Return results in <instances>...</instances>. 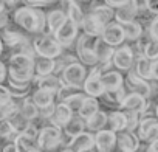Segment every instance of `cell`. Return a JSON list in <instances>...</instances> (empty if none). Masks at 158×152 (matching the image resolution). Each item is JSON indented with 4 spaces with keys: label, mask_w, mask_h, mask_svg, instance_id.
Instances as JSON below:
<instances>
[{
    "label": "cell",
    "mask_w": 158,
    "mask_h": 152,
    "mask_svg": "<svg viewBox=\"0 0 158 152\" xmlns=\"http://www.w3.org/2000/svg\"><path fill=\"white\" fill-rule=\"evenodd\" d=\"M13 22L33 37L47 33V13L44 10L22 5L13 13Z\"/></svg>",
    "instance_id": "1"
},
{
    "label": "cell",
    "mask_w": 158,
    "mask_h": 152,
    "mask_svg": "<svg viewBox=\"0 0 158 152\" xmlns=\"http://www.w3.org/2000/svg\"><path fill=\"white\" fill-rule=\"evenodd\" d=\"M8 81L14 84H31L34 79V56L11 54L8 59Z\"/></svg>",
    "instance_id": "2"
},
{
    "label": "cell",
    "mask_w": 158,
    "mask_h": 152,
    "mask_svg": "<svg viewBox=\"0 0 158 152\" xmlns=\"http://www.w3.org/2000/svg\"><path fill=\"white\" fill-rule=\"evenodd\" d=\"M37 146L42 152H59L62 146V129L48 123L44 126L37 137Z\"/></svg>",
    "instance_id": "3"
},
{
    "label": "cell",
    "mask_w": 158,
    "mask_h": 152,
    "mask_svg": "<svg viewBox=\"0 0 158 152\" xmlns=\"http://www.w3.org/2000/svg\"><path fill=\"white\" fill-rule=\"evenodd\" d=\"M33 48H34V51H36L37 56L48 57V59H57L64 53V48L50 34L34 36L33 37Z\"/></svg>",
    "instance_id": "4"
},
{
    "label": "cell",
    "mask_w": 158,
    "mask_h": 152,
    "mask_svg": "<svg viewBox=\"0 0 158 152\" xmlns=\"http://www.w3.org/2000/svg\"><path fill=\"white\" fill-rule=\"evenodd\" d=\"M87 74H89V68L85 65H82L81 62H74L71 65H68L64 73L60 74V79L64 81L65 86L76 89V90H82L84 82L87 79Z\"/></svg>",
    "instance_id": "5"
},
{
    "label": "cell",
    "mask_w": 158,
    "mask_h": 152,
    "mask_svg": "<svg viewBox=\"0 0 158 152\" xmlns=\"http://www.w3.org/2000/svg\"><path fill=\"white\" fill-rule=\"evenodd\" d=\"M101 76H102V70L99 68V64L89 70L87 79L82 87V92L85 93V96L96 98V99H101L104 96L106 90H104V84L101 81Z\"/></svg>",
    "instance_id": "6"
},
{
    "label": "cell",
    "mask_w": 158,
    "mask_h": 152,
    "mask_svg": "<svg viewBox=\"0 0 158 152\" xmlns=\"http://www.w3.org/2000/svg\"><path fill=\"white\" fill-rule=\"evenodd\" d=\"M79 31H81V28L67 19V22L53 34V37L64 50H70L71 47H74V44L79 37Z\"/></svg>",
    "instance_id": "7"
},
{
    "label": "cell",
    "mask_w": 158,
    "mask_h": 152,
    "mask_svg": "<svg viewBox=\"0 0 158 152\" xmlns=\"http://www.w3.org/2000/svg\"><path fill=\"white\" fill-rule=\"evenodd\" d=\"M119 109L124 112H133V113H139V115H155L153 112H150L147 99L144 96H141L138 93H132V92H129L127 96L123 99Z\"/></svg>",
    "instance_id": "8"
},
{
    "label": "cell",
    "mask_w": 158,
    "mask_h": 152,
    "mask_svg": "<svg viewBox=\"0 0 158 152\" xmlns=\"http://www.w3.org/2000/svg\"><path fill=\"white\" fill-rule=\"evenodd\" d=\"M113 68L121 71V73H127L133 68L135 65V56L130 50V45L129 44H124L121 47H118L115 50V54H113Z\"/></svg>",
    "instance_id": "9"
},
{
    "label": "cell",
    "mask_w": 158,
    "mask_h": 152,
    "mask_svg": "<svg viewBox=\"0 0 158 152\" xmlns=\"http://www.w3.org/2000/svg\"><path fill=\"white\" fill-rule=\"evenodd\" d=\"M17 27V25H16ZM2 42L3 45H6L10 50H14L20 45H25V44H30L33 42V37H30V34H27L25 31H22L19 27L17 28H13V27H8L5 30H2Z\"/></svg>",
    "instance_id": "10"
},
{
    "label": "cell",
    "mask_w": 158,
    "mask_h": 152,
    "mask_svg": "<svg viewBox=\"0 0 158 152\" xmlns=\"http://www.w3.org/2000/svg\"><path fill=\"white\" fill-rule=\"evenodd\" d=\"M124 86L127 87L129 92H132V93H138V95L144 96L146 99L150 96V82L141 79L133 70L127 71V74L124 76Z\"/></svg>",
    "instance_id": "11"
},
{
    "label": "cell",
    "mask_w": 158,
    "mask_h": 152,
    "mask_svg": "<svg viewBox=\"0 0 158 152\" xmlns=\"http://www.w3.org/2000/svg\"><path fill=\"white\" fill-rule=\"evenodd\" d=\"M141 141L135 132L123 130L116 133V152H138Z\"/></svg>",
    "instance_id": "12"
},
{
    "label": "cell",
    "mask_w": 158,
    "mask_h": 152,
    "mask_svg": "<svg viewBox=\"0 0 158 152\" xmlns=\"http://www.w3.org/2000/svg\"><path fill=\"white\" fill-rule=\"evenodd\" d=\"M95 149L96 152H116V132L110 129H102L96 132Z\"/></svg>",
    "instance_id": "13"
},
{
    "label": "cell",
    "mask_w": 158,
    "mask_h": 152,
    "mask_svg": "<svg viewBox=\"0 0 158 152\" xmlns=\"http://www.w3.org/2000/svg\"><path fill=\"white\" fill-rule=\"evenodd\" d=\"M101 39H102L106 44H109L110 47H113V48H118V47L124 45L126 36H124L123 25H119V23H116V22L109 23V25L104 28V31H102V34H101Z\"/></svg>",
    "instance_id": "14"
},
{
    "label": "cell",
    "mask_w": 158,
    "mask_h": 152,
    "mask_svg": "<svg viewBox=\"0 0 158 152\" xmlns=\"http://www.w3.org/2000/svg\"><path fill=\"white\" fill-rule=\"evenodd\" d=\"M138 16H139L138 2L136 0H129L121 10L115 11V22L119 23V25H126V23L138 20Z\"/></svg>",
    "instance_id": "15"
},
{
    "label": "cell",
    "mask_w": 158,
    "mask_h": 152,
    "mask_svg": "<svg viewBox=\"0 0 158 152\" xmlns=\"http://www.w3.org/2000/svg\"><path fill=\"white\" fill-rule=\"evenodd\" d=\"M33 86L34 89H40V90H47L51 92L54 95H57L62 89H64V81L56 74H48L44 76V78H34L33 79Z\"/></svg>",
    "instance_id": "16"
},
{
    "label": "cell",
    "mask_w": 158,
    "mask_h": 152,
    "mask_svg": "<svg viewBox=\"0 0 158 152\" xmlns=\"http://www.w3.org/2000/svg\"><path fill=\"white\" fill-rule=\"evenodd\" d=\"M101 81H102V84H104L106 93H115V92H118V90L124 86V74H123L121 71L112 68V70L102 73Z\"/></svg>",
    "instance_id": "17"
},
{
    "label": "cell",
    "mask_w": 158,
    "mask_h": 152,
    "mask_svg": "<svg viewBox=\"0 0 158 152\" xmlns=\"http://www.w3.org/2000/svg\"><path fill=\"white\" fill-rule=\"evenodd\" d=\"M65 22H67V14L64 13V10H60V8L50 10L47 13V33L45 34L53 36Z\"/></svg>",
    "instance_id": "18"
},
{
    "label": "cell",
    "mask_w": 158,
    "mask_h": 152,
    "mask_svg": "<svg viewBox=\"0 0 158 152\" xmlns=\"http://www.w3.org/2000/svg\"><path fill=\"white\" fill-rule=\"evenodd\" d=\"M73 152H84V150H92L95 149V133L90 132H82L81 135H77L71 140L68 146Z\"/></svg>",
    "instance_id": "19"
},
{
    "label": "cell",
    "mask_w": 158,
    "mask_h": 152,
    "mask_svg": "<svg viewBox=\"0 0 158 152\" xmlns=\"http://www.w3.org/2000/svg\"><path fill=\"white\" fill-rule=\"evenodd\" d=\"M16 103H17V110L20 112V115L25 120H28L30 123H33V121H36L39 118V109L33 103L31 95L27 96V98H23V99H16Z\"/></svg>",
    "instance_id": "20"
},
{
    "label": "cell",
    "mask_w": 158,
    "mask_h": 152,
    "mask_svg": "<svg viewBox=\"0 0 158 152\" xmlns=\"http://www.w3.org/2000/svg\"><path fill=\"white\" fill-rule=\"evenodd\" d=\"M73 112L70 110V107L65 103H56V109H54V115L51 116V124L64 129V126L73 118Z\"/></svg>",
    "instance_id": "21"
},
{
    "label": "cell",
    "mask_w": 158,
    "mask_h": 152,
    "mask_svg": "<svg viewBox=\"0 0 158 152\" xmlns=\"http://www.w3.org/2000/svg\"><path fill=\"white\" fill-rule=\"evenodd\" d=\"M107 129L113 130V132H123L127 129V116L126 112L121 109H113L112 112H109V123H107Z\"/></svg>",
    "instance_id": "22"
},
{
    "label": "cell",
    "mask_w": 158,
    "mask_h": 152,
    "mask_svg": "<svg viewBox=\"0 0 158 152\" xmlns=\"http://www.w3.org/2000/svg\"><path fill=\"white\" fill-rule=\"evenodd\" d=\"M107 123H109V113L106 110H99L85 121V130L90 133H96L102 129H107Z\"/></svg>",
    "instance_id": "23"
},
{
    "label": "cell",
    "mask_w": 158,
    "mask_h": 152,
    "mask_svg": "<svg viewBox=\"0 0 158 152\" xmlns=\"http://www.w3.org/2000/svg\"><path fill=\"white\" fill-rule=\"evenodd\" d=\"M60 10H64V13L67 14V19L71 20L74 25H77L79 28H81L82 22H84V17L85 14L82 13V10L77 6L76 2H60Z\"/></svg>",
    "instance_id": "24"
},
{
    "label": "cell",
    "mask_w": 158,
    "mask_h": 152,
    "mask_svg": "<svg viewBox=\"0 0 158 152\" xmlns=\"http://www.w3.org/2000/svg\"><path fill=\"white\" fill-rule=\"evenodd\" d=\"M54 73V59L34 56V78H44V76Z\"/></svg>",
    "instance_id": "25"
},
{
    "label": "cell",
    "mask_w": 158,
    "mask_h": 152,
    "mask_svg": "<svg viewBox=\"0 0 158 152\" xmlns=\"http://www.w3.org/2000/svg\"><path fill=\"white\" fill-rule=\"evenodd\" d=\"M81 30H82L84 34H87L90 37H101V34L104 31V27L99 23V20L93 14H87L84 17V22L81 25Z\"/></svg>",
    "instance_id": "26"
},
{
    "label": "cell",
    "mask_w": 158,
    "mask_h": 152,
    "mask_svg": "<svg viewBox=\"0 0 158 152\" xmlns=\"http://www.w3.org/2000/svg\"><path fill=\"white\" fill-rule=\"evenodd\" d=\"M62 132H64L67 137L74 138V137H77V135H81L82 132H85V121L79 116L77 113H74L73 118L64 126Z\"/></svg>",
    "instance_id": "27"
},
{
    "label": "cell",
    "mask_w": 158,
    "mask_h": 152,
    "mask_svg": "<svg viewBox=\"0 0 158 152\" xmlns=\"http://www.w3.org/2000/svg\"><path fill=\"white\" fill-rule=\"evenodd\" d=\"M31 99L33 103L37 106V109H45L51 104H56V95L47 90H40V89H34L31 93Z\"/></svg>",
    "instance_id": "28"
},
{
    "label": "cell",
    "mask_w": 158,
    "mask_h": 152,
    "mask_svg": "<svg viewBox=\"0 0 158 152\" xmlns=\"http://www.w3.org/2000/svg\"><path fill=\"white\" fill-rule=\"evenodd\" d=\"M92 14L99 20V23L106 28L109 23L115 22V10H112L109 5H106L104 2L102 3H98V6L92 11Z\"/></svg>",
    "instance_id": "29"
},
{
    "label": "cell",
    "mask_w": 158,
    "mask_h": 152,
    "mask_svg": "<svg viewBox=\"0 0 158 152\" xmlns=\"http://www.w3.org/2000/svg\"><path fill=\"white\" fill-rule=\"evenodd\" d=\"M99 110H101V103H99V99L85 96V99H84L81 109H79L77 115L81 116L84 121H87L89 118H92V116H93L96 112H99Z\"/></svg>",
    "instance_id": "30"
},
{
    "label": "cell",
    "mask_w": 158,
    "mask_h": 152,
    "mask_svg": "<svg viewBox=\"0 0 158 152\" xmlns=\"http://www.w3.org/2000/svg\"><path fill=\"white\" fill-rule=\"evenodd\" d=\"M141 79L144 81H152V61H149L147 57H138L135 59V65L132 68Z\"/></svg>",
    "instance_id": "31"
},
{
    "label": "cell",
    "mask_w": 158,
    "mask_h": 152,
    "mask_svg": "<svg viewBox=\"0 0 158 152\" xmlns=\"http://www.w3.org/2000/svg\"><path fill=\"white\" fill-rule=\"evenodd\" d=\"M123 30H124L126 40H127L129 44H132V42H135V40L141 39V36L144 34V27H143L138 20L123 25Z\"/></svg>",
    "instance_id": "32"
},
{
    "label": "cell",
    "mask_w": 158,
    "mask_h": 152,
    "mask_svg": "<svg viewBox=\"0 0 158 152\" xmlns=\"http://www.w3.org/2000/svg\"><path fill=\"white\" fill-rule=\"evenodd\" d=\"M10 123L13 124V127H14V130H16V133H17V135L23 133V132L28 129V126L31 124L28 120H25V118L20 115V112H19V110H16V112L10 116Z\"/></svg>",
    "instance_id": "33"
},
{
    "label": "cell",
    "mask_w": 158,
    "mask_h": 152,
    "mask_svg": "<svg viewBox=\"0 0 158 152\" xmlns=\"http://www.w3.org/2000/svg\"><path fill=\"white\" fill-rule=\"evenodd\" d=\"M14 143L19 146L20 152H30V150H34V149H39L37 146V140H33V138H28L27 135L20 133L16 137Z\"/></svg>",
    "instance_id": "34"
},
{
    "label": "cell",
    "mask_w": 158,
    "mask_h": 152,
    "mask_svg": "<svg viewBox=\"0 0 158 152\" xmlns=\"http://www.w3.org/2000/svg\"><path fill=\"white\" fill-rule=\"evenodd\" d=\"M84 99H85V93H84L82 90H79V92L73 93L71 96H68L64 103L70 107V110H71L73 113H77L79 109H81V106H82V103H84Z\"/></svg>",
    "instance_id": "35"
},
{
    "label": "cell",
    "mask_w": 158,
    "mask_h": 152,
    "mask_svg": "<svg viewBox=\"0 0 158 152\" xmlns=\"http://www.w3.org/2000/svg\"><path fill=\"white\" fill-rule=\"evenodd\" d=\"M17 137L13 124L10 123V120H5V121H0V140L3 141H14Z\"/></svg>",
    "instance_id": "36"
},
{
    "label": "cell",
    "mask_w": 158,
    "mask_h": 152,
    "mask_svg": "<svg viewBox=\"0 0 158 152\" xmlns=\"http://www.w3.org/2000/svg\"><path fill=\"white\" fill-rule=\"evenodd\" d=\"M17 110V103L16 99L10 101V103H5V104H0V121H5V120H10V116Z\"/></svg>",
    "instance_id": "37"
},
{
    "label": "cell",
    "mask_w": 158,
    "mask_h": 152,
    "mask_svg": "<svg viewBox=\"0 0 158 152\" xmlns=\"http://www.w3.org/2000/svg\"><path fill=\"white\" fill-rule=\"evenodd\" d=\"M144 57H147L149 61H156L158 59V42L155 40H149L144 47Z\"/></svg>",
    "instance_id": "38"
},
{
    "label": "cell",
    "mask_w": 158,
    "mask_h": 152,
    "mask_svg": "<svg viewBox=\"0 0 158 152\" xmlns=\"http://www.w3.org/2000/svg\"><path fill=\"white\" fill-rule=\"evenodd\" d=\"M126 116H127V129H126V130H129V132H136L143 115L133 113V112H126Z\"/></svg>",
    "instance_id": "39"
},
{
    "label": "cell",
    "mask_w": 158,
    "mask_h": 152,
    "mask_svg": "<svg viewBox=\"0 0 158 152\" xmlns=\"http://www.w3.org/2000/svg\"><path fill=\"white\" fill-rule=\"evenodd\" d=\"M11 19H13V14L10 13V10H6V6L3 3V6L0 8V30L8 28L11 23Z\"/></svg>",
    "instance_id": "40"
},
{
    "label": "cell",
    "mask_w": 158,
    "mask_h": 152,
    "mask_svg": "<svg viewBox=\"0 0 158 152\" xmlns=\"http://www.w3.org/2000/svg\"><path fill=\"white\" fill-rule=\"evenodd\" d=\"M147 33H149V36H150L152 40L158 42V17H153L152 19V22L147 27Z\"/></svg>",
    "instance_id": "41"
},
{
    "label": "cell",
    "mask_w": 158,
    "mask_h": 152,
    "mask_svg": "<svg viewBox=\"0 0 158 152\" xmlns=\"http://www.w3.org/2000/svg\"><path fill=\"white\" fill-rule=\"evenodd\" d=\"M54 3H56L54 0H40V2H34V0H27V2H23V5L31 6V8H37V10H42L44 6H50V5H54Z\"/></svg>",
    "instance_id": "42"
},
{
    "label": "cell",
    "mask_w": 158,
    "mask_h": 152,
    "mask_svg": "<svg viewBox=\"0 0 158 152\" xmlns=\"http://www.w3.org/2000/svg\"><path fill=\"white\" fill-rule=\"evenodd\" d=\"M153 140H158V123L156 124H153L150 129H149V132L144 135V138H143V141L141 143H150V141H153Z\"/></svg>",
    "instance_id": "43"
},
{
    "label": "cell",
    "mask_w": 158,
    "mask_h": 152,
    "mask_svg": "<svg viewBox=\"0 0 158 152\" xmlns=\"http://www.w3.org/2000/svg\"><path fill=\"white\" fill-rule=\"evenodd\" d=\"M13 99H14V98L11 96V93H10L8 87H6V86H3V84H0V104L10 103V101H13Z\"/></svg>",
    "instance_id": "44"
},
{
    "label": "cell",
    "mask_w": 158,
    "mask_h": 152,
    "mask_svg": "<svg viewBox=\"0 0 158 152\" xmlns=\"http://www.w3.org/2000/svg\"><path fill=\"white\" fill-rule=\"evenodd\" d=\"M6 79H8V67L5 65V62L0 61V84Z\"/></svg>",
    "instance_id": "45"
},
{
    "label": "cell",
    "mask_w": 158,
    "mask_h": 152,
    "mask_svg": "<svg viewBox=\"0 0 158 152\" xmlns=\"http://www.w3.org/2000/svg\"><path fill=\"white\" fill-rule=\"evenodd\" d=\"M2 152H20V149H19V146L14 141H10V143H6L2 147Z\"/></svg>",
    "instance_id": "46"
},
{
    "label": "cell",
    "mask_w": 158,
    "mask_h": 152,
    "mask_svg": "<svg viewBox=\"0 0 158 152\" xmlns=\"http://www.w3.org/2000/svg\"><path fill=\"white\" fill-rule=\"evenodd\" d=\"M146 152H158V140H153L146 144Z\"/></svg>",
    "instance_id": "47"
},
{
    "label": "cell",
    "mask_w": 158,
    "mask_h": 152,
    "mask_svg": "<svg viewBox=\"0 0 158 152\" xmlns=\"http://www.w3.org/2000/svg\"><path fill=\"white\" fill-rule=\"evenodd\" d=\"M152 81L158 82V59L152 62Z\"/></svg>",
    "instance_id": "48"
},
{
    "label": "cell",
    "mask_w": 158,
    "mask_h": 152,
    "mask_svg": "<svg viewBox=\"0 0 158 152\" xmlns=\"http://www.w3.org/2000/svg\"><path fill=\"white\" fill-rule=\"evenodd\" d=\"M3 48H5V45H3V42H2V37H0V54L3 53Z\"/></svg>",
    "instance_id": "49"
},
{
    "label": "cell",
    "mask_w": 158,
    "mask_h": 152,
    "mask_svg": "<svg viewBox=\"0 0 158 152\" xmlns=\"http://www.w3.org/2000/svg\"><path fill=\"white\" fill-rule=\"evenodd\" d=\"M59 152H73V150H71L70 147H64V149H60Z\"/></svg>",
    "instance_id": "50"
},
{
    "label": "cell",
    "mask_w": 158,
    "mask_h": 152,
    "mask_svg": "<svg viewBox=\"0 0 158 152\" xmlns=\"http://www.w3.org/2000/svg\"><path fill=\"white\" fill-rule=\"evenodd\" d=\"M155 116H156V118H158V106H156V107H155Z\"/></svg>",
    "instance_id": "51"
},
{
    "label": "cell",
    "mask_w": 158,
    "mask_h": 152,
    "mask_svg": "<svg viewBox=\"0 0 158 152\" xmlns=\"http://www.w3.org/2000/svg\"><path fill=\"white\" fill-rule=\"evenodd\" d=\"M84 152H96V149H92V150H84Z\"/></svg>",
    "instance_id": "52"
},
{
    "label": "cell",
    "mask_w": 158,
    "mask_h": 152,
    "mask_svg": "<svg viewBox=\"0 0 158 152\" xmlns=\"http://www.w3.org/2000/svg\"><path fill=\"white\" fill-rule=\"evenodd\" d=\"M30 152H40L39 149H34V150H30Z\"/></svg>",
    "instance_id": "53"
},
{
    "label": "cell",
    "mask_w": 158,
    "mask_h": 152,
    "mask_svg": "<svg viewBox=\"0 0 158 152\" xmlns=\"http://www.w3.org/2000/svg\"><path fill=\"white\" fill-rule=\"evenodd\" d=\"M40 152H42V150H40Z\"/></svg>",
    "instance_id": "54"
}]
</instances>
